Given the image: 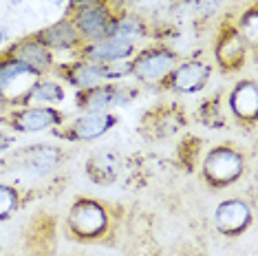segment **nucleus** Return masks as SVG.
<instances>
[{
	"instance_id": "obj_18",
	"label": "nucleus",
	"mask_w": 258,
	"mask_h": 256,
	"mask_svg": "<svg viewBox=\"0 0 258 256\" xmlns=\"http://www.w3.org/2000/svg\"><path fill=\"white\" fill-rule=\"evenodd\" d=\"M33 36H36L49 51H53V53L64 51V53L75 55L80 46L84 44V40H82V36L78 33V29H75V25L71 22L69 16H64V18L38 29V31H33Z\"/></svg>"
},
{
	"instance_id": "obj_6",
	"label": "nucleus",
	"mask_w": 258,
	"mask_h": 256,
	"mask_svg": "<svg viewBox=\"0 0 258 256\" xmlns=\"http://www.w3.org/2000/svg\"><path fill=\"white\" fill-rule=\"evenodd\" d=\"M67 121L62 108L57 106H16L7 108L0 115V124L7 126L11 133L20 135H36V133L53 131Z\"/></svg>"
},
{
	"instance_id": "obj_7",
	"label": "nucleus",
	"mask_w": 258,
	"mask_h": 256,
	"mask_svg": "<svg viewBox=\"0 0 258 256\" xmlns=\"http://www.w3.org/2000/svg\"><path fill=\"white\" fill-rule=\"evenodd\" d=\"M179 55L166 44H152L135 51L131 57V78L146 86H159L166 75L177 67Z\"/></svg>"
},
{
	"instance_id": "obj_13",
	"label": "nucleus",
	"mask_w": 258,
	"mask_h": 256,
	"mask_svg": "<svg viewBox=\"0 0 258 256\" xmlns=\"http://www.w3.org/2000/svg\"><path fill=\"white\" fill-rule=\"evenodd\" d=\"M51 75H55V80H60V82H67V86L75 91H86L97 84L110 82L106 64H93L80 60V57H73L69 62H57Z\"/></svg>"
},
{
	"instance_id": "obj_11",
	"label": "nucleus",
	"mask_w": 258,
	"mask_h": 256,
	"mask_svg": "<svg viewBox=\"0 0 258 256\" xmlns=\"http://www.w3.org/2000/svg\"><path fill=\"white\" fill-rule=\"evenodd\" d=\"M212 80V67L203 60H183L177 62L166 80L157 86L168 93H177V95H192V93H201Z\"/></svg>"
},
{
	"instance_id": "obj_15",
	"label": "nucleus",
	"mask_w": 258,
	"mask_h": 256,
	"mask_svg": "<svg viewBox=\"0 0 258 256\" xmlns=\"http://www.w3.org/2000/svg\"><path fill=\"white\" fill-rule=\"evenodd\" d=\"M227 110L243 128H254L258 119V84L254 78H240L227 95Z\"/></svg>"
},
{
	"instance_id": "obj_8",
	"label": "nucleus",
	"mask_w": 258,
	"mask_h": 256,
	"mask_svg": "<svg viewBox=\"0 0 258 256\" xmlns=\"http://www.w3.org/2000/svg\"><path fill=\"white\" fill-rule=\"evenodd\" d=\"M249 57H254L249 44L238 33L234 20H223L214 38V62L225 75L240 73Z\"/></svg>"
},
{
	"instance_id": "obj_20",
	"label": "nucleus",
	"mask_w": 258,
	"mask_h": 256,
	"mask_svg": "<svg viewBox=\"0 0 258 256\" xmlns=\"http://www.w3.org/2000/svg\"><path fill=\"white\" fill-rule=\"evenodd\" d=\"M124 168V157L113 150H99L91 155L84 164V174L97 185H110L119 179Z\"/></svg>"
},
{
	"instance_id": "obj_17",
	"label": "nucleus",
	"mask_w": 258,
	"mask_h": 256,
	"mask_svg": "<svg viewBox=\"0 0 258 256\" xmlns=\"http://www.w3.org/2000/svg\"><path fill=\"white\" fill-rule=\"evenodd\" d=\"M135 51H137L135 42L110 36V38L97 40V42H84L73 57H80V60H86L93 64H113L119 60H131Z\"/></svg>"
},
{
	"instance_id": "obj_14",
	"label": "nucleus",
	"mask_w": 258,
	"mask_h": 256,
	"mask_svg": "<svg viewBox=\"0 0 258 256\" xmlns=\"http://www.w3.org/2000/svg\"><path fill=\"white\" fill-rule=\"evenodd\" d=\"M185 126V115L179 106L166 104V106L148 108L139 119V131L146 139L155 142V139H168L177 135L181 128Z\"/></svg>"
},
{
	"instance_id": "obj_16",
	"label": "nucleus",
	"mask_w": 258,
	"mask_h": 256,
	"mask_svg": "<svg viewBox=\"0 0 258 256\" xmlns=\"http://www.w3.org/2000/svg\"><path fill=\"white\" fill-rule=\"evenodd\" d=\"M5 53H9L11 57H16V60L25 62L27 67H31L33 71H38L40 75H51L53 67L57 64L55 53L46 49L33 33L9 42L7 49H5Z\"/></svg>"
},
{
	"instance_id": "obj_22",
	"label": "nucleus",
	"mask_w": 258,
	"mask_h": 256,
	"mask_svg": "<svg viewBox=\"0 0 258 256\" xmlns=\"http://www.w3.org/2000/svg\"><path fill=\"white\" fill-rule=\"evenodd\" d=\"M113 36L117 38H124L128 42H135L137 40H144L148 38V25H146L144 18L135 14H128V11H121L115 20V27H113Z\"/></svg>"
},
{
	"instance_id": "obj_9",
	"label": "nucleus",
	"mask_w": 258,
	"mask_h": 256,
	"mask_svg": "<svg viewBox=\"0 0 258 256\" xmlns=\"http://www.w3.org/2000/svg\"><path fill=\"white\" fill-rule=\"evenodd\" d=\"M119 124L117 113H82L71 121H64L51 131V135L67 144H82V142H95V139L108 135L113 128Z\"/></svg>"
},
{
	"instance_id": "obj_2",
	"label": "nucleus",
	"mask_w": 258,
	"mask_h": 256,
	"mask_svg": "<svg viewBox=\"0 0 258 256\" xmlns=\"http://www.w3.org/2000/svg\"><path fill=\"white\" fill-rule=\"evenodd\" d=\"M67 150L53 144H29L0 155V174L27 172L33 179L51 177L62 166Z\"/></svg>"
},
{
	"instance_id": "obj_3",
	"label": "nucleus",
	"mask_w": 258,
	"mask_h": 256,
	"mask_svg": "<svg viewBox=\"0 0 258 256\" xmlns=\"http://www.w3.org/2000/svg\"><path fill=\"white\" fill-rule=\"evenodd\" d=\"M247 170V155L234 144H216L203 155V181L214 190L230 188Z\"/></svg>"
},
{
	"instance_id": "obj_26",
	"label": "nucleus",
	"mask_w": 258,
	"mask_h": 256,
	"mask_svg": "<svg viewBox=\"0 0 258 256\" xmlns=\"http://www.w3.org/2000/svg\"><path fill=\"white\" fill-rule=\"evenodd\" d=\"M99 3H106V0H67V14H71L75 9L91 7V5H99Z\"/></svg>"
},
{
	"instance_id": "obj_25",
	"label": "nucleus",
	"mask_w": 258,
	"mask_h": 256,
	"mask_svg": "<svg viewBox=\"0 0 258 256\" xmlns=\"http://www.w3.org/2000/svg\"><path fill=\"white\" fill-rule=\"evenodd\" d=\"M11 148H16V135L9 131H0V155L9 153Z\"/></svg>"
},
{
	"instance_id": "obj_28",
	"label": "nucleus",
	"mask_w": 258,
	"mask_h": 256,
	"mask_svg": "<svg viewBox=\"0 0 258 256\" xmlns=\"http://www.w3.org/2000/svg\"><path fill=\"white\" fill-rule=\"evenodd\" d=\"M9 3H11V7H20L22 0H9Z\"/></svg>"
},
{
	"instance_id": "obj_19",
	"label": "nucleus",
	"mask_w": 258,
	"mask_h": 256,
	"mask_svg": "<svg viewBox=\"0 0 258 256\" xmlns=\"http://www.w3.org/2000/svg\"><path fill=\"white\" fill-rule=\"evenodd\" d=\"M22 247L27 256H55V219L51 214H38V219L29 221Z\"/></svg>"
},
{
	"instance_id": "obj_23",
	"label": "nucleus",
	"mask_w": 258,
	"mask_h": 256,
	"mask_svg": "<svg viewBox=\"0 0 258 256\" xmlns=\"http://www.w3.org/2000/svg\"><path fill=\"white\" fill-rule=\"evenodd\" d=\"M238 33L245 38V42L249 44L251 53H258V7L256 5H249L247 9H243L238 14V18L234 20Z\"/></svg>"
},
{
	"instance_id": "obj_24",
	"label": "nucleus",
	"mask_w": 258,
	"mask_h": 256,
	"mask_svg": "<svg viewBox=\"0 0 258 256\" xmlns=\"http://www.w3.org/2000/svg\"><path fill=\"white\" fill-rule=\"evenodd\" d=\"M25 203V192L14 183L0 181V221L11 219Z\"/></svg>"
},
{
	"instance_id": "obj_10",
	"label": "nucleus",
	"mask_w": 258,
	"mask_h": 256,
	"mask_svg": "<svg viewBox=\"0 0 258 256\" xmlns=\"http://www.w3.org/2000/svg\"><path fill=\"white\" fill-rule=\"evenodd\" d=\"M119 14L121 11H117L110 5V0H106V3L91 5V7H84V9H75L67 16L71 18V22L75 25L84 42H97V40L113 36V27Z\"/></svg>"
},
{
	"instance_id": "obj_12",
	"label": "nucleus",
	"mask_w": 258,
	"mask_h": 256,
	"mask_svg": "<svg viewBox=\"0 0 258 256\" xmlns=\"http://www.w3.org/2000/svg\"><path fill=\"white\" fill-rule=\"evenodd\" d=\"M254 223V208L243 197H230L223 199L214 210V228L223 236L236 238L245 234Z\"/></svg>"
},
{
	"instance_id": "obj_1",
	"label": "nucleus",
	"mask_w": 258,
	"mask_h": 256,
	"mask_svg": "<svg viewBox=\"0 0 258 256\" xmlns=\"http://www.w3.org/2000/svg\"><path fill=\"white\" fill-rule=\"evenodd\" d=\"M124 208L97 197H75L67 210L64 232L75 243L110 245L117 236Z\"/></svg>"
},
{
	"instance_id": "obj_27",
	"label": "nucleus",
	"mask_w": 258,
	"mask_h": 256,
	"mask_svg": "<svg viewBox=\"0 0 258 256\" xmlns=\"http://www.w3.org/2000/svg\"><path fill=\"white\" fill-rule=\"evenodd\" d=\"M7 44H9V31L0 25V49H3V46H7Z\"/></svg>"
},
{
	"instance_id": "obj_4",
	"label": "nucleus",
	"mask_w": 258,
	"mask_h": 256,
	"mask_svg": "<svg viewBox=\"0 0 258 256\" xmlns=\"http://www.w3.org/2000/svg\"><path fill=\"white\" fill-rule=\"evenodd\" d=\"M42 78L38 71L0 51V110L25 106L33 84Z\"/></svg>"
},
{
	"instance_id": "obj_21",
	"label": "nucleus",
	"mask_w": 258,
	"mask_h": 256,
	"mask_svg": "<svg viewBox=\"0 0 258 256\" xmlns=\"http://www.w3.org/2000/svg\"><path fill=\"white\" fill-rule=\"evenodd\" d=\"M67 100V89L60 80L51 78V75H42L33 89L29 91L25 106H57Z\"/></svg>"
},
{
	"instance_id": "obj_5",
	"label": "nucleus",
	"mask_w": 258,
	"mask_h": 256,
	"mask_svg": "<svg viewBox=\"0 0 258 256\" xmlns=\"http://www.w3.org/2000/svg\"><path fill=\"white\" fill-rule=\"evenodd\" d=\"M135 97H139L137 86L121 82H104L86 91H75V108L82 113H115L117 108L128 106Z\"/></svg>"
}]
</instances>
